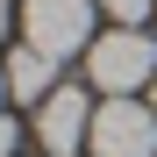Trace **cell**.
<instances>
[{
    "instance_id": "cell-1",
    "label": "cell",
    "mask_w": 157,
    "mask_h": 157,
    "mask_svg": "<svg viewBox=\"0 0 157 157\" xmlns=\"http://www.w3.org/2000/svg\"><path fill=\"white\" fill-rule=\"evenodd\" d=\"M86 78H93L107 100H128L136 86H150V78H157V43H150L143 29L93 36V50H86Z\"/></svg>"
},
{
    "instance_id": "cell-2",
    "label": "cell",
    "mask_w": 157,
    "mask_h": 157,
    "mask_svg": "<svg viewBox=\"0 0 157 157\" xmlns=\"http://www.w3.org/2000/svg\"><path fill=\"white\" fill-rule=\"evenodd\" d=\"M21 36L43 57L93 50V0H21Z\"/></svg>"
},
{
    "instance_id": "cell-3",
    "label": "cell",
    "mask_w": 157,
    "mask_h": 157,
    "mask_svg": "<svg viewBox=\"0 0 157 157\" xmlns=\"http://www.w3.org/2000/svg\"><path fill=\"white\" fill-rule=\"evenodd\" d=\"M93 157H157V114L150 100H107L93 114Z\"/></svg>"
},
{
    "instance_id": "cell-4",
    "label": "cell",
    "mask_w": 157,
    "mask_h": 157,
    "mask_svg": "<svg viewBox=\"0 0 157 157\" xmlns=\"http://www.w3.org/2000/svg\"><path fill=\"white\" fill-rule=\"evenodd\" d=\"M86 136H93V100L78 93V86H57V93L36 107V143H43L50 157H71Z\"/></svg>"
},
{
    "instance_id": "cell-5",
    "label": "cell",
    "mask_w": 157,
    "mask_h": 157,
    "mask_svg": "<svg viewBox=\"0 0 157 157\" xmlns=\"http://www.w3.org/2000/svg\"><path fill=\"white\" fill-rule=\"evenodd\" d=\"M7 93H14V100H29V107H43V100L57 93V57H43V50L21 43L14 57H7Z\"/></svg>"
},
{
    "instance_id": "cell-6",
    "label": "cell",
    "mask_w": 157,
    "mask_h": 157,
    "mask_svg": "<svg viewBox=\"0 0 157 157\" xmlns=\"http://www.w3.org/2000/svg\"><path fill=\"white\" fill-rule=\"evenodd\" d=\"M100 7H107L114 21H128V29H136V21H143V14L157 7V0H100Z\"/></svg>"
},
{
    "instance_id": "cell-7",
    "label": "cell",
    "mask_w": 157,
    "mask_h": 157,
    "mask_svg": "<svg viewBox=\"0 0 157 157\" xmlns=\"http://www.w3.org/2000/svg\"><path fill=\"white\" fill-rule=\"evenodd\" d=\"M14 143H21V121H7V114H0V157H14Z\"/></svg>"
},
{
    "instance_id": "cell-8",
    "label": "cell",
    "mask_w": 157,
    "mask_h": 157,
    "mask_svg": "<svg viewBox=\"0 0 157 157\" xmlns=\"http://www.w3.org/2000/svg\"><path fill=\"white\" fill-rule=\"evenodd\" d=\"M0 36H7V0H0Z\"/></svg>"
},
{
    "instance_id": "cell-9",
    "label": "cell",
    "mask_w": 157,
    "mask_h": 157,
    "mask_svg": "<svg viewBox=\"0 0 157 157\" xmlns=\"http://www.w3.org/2000/svg\"><path fill=\"white\" fill-rule=\"evenodd\" d=\"M0 100H7V64H0Z\"/></svg>"
},
{
    "instance_id": "cell-10",
    "label": "cell",
    "mask_w": 157,
    "mask_h": 157,
    "mask_svg": "<svg viewBox=\"0 0 157 157\" xmlns=\"http://www.w3.org/2000/svg\"><path fill=\"white\" fill-rule=\"evenodd\" d=\"M150 114H157V78H150Z\"/></svg>"
}]
</instances>
